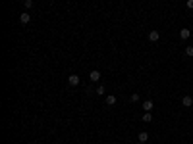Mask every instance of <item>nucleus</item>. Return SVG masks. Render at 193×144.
<instances>
[{
    "label": "nucleus",
    "instance_id": "2eb2a0df",
    "mask_svg": "<svg viewBox=\"0 0 193 144\" xmlns=\"http://www.w3.org/2000/svg\"><path fill=\"white\" fill-rule=\"evenodd\" d=\"M186 6L189 8V10H193V0H187V2H186Z\"/></svg>",
    "mask_w": 193,
    "mask_h": 144
},
{
    "label": "nucleus",
    "instance_id": "0eeeda50",
    "mask_svg": "<svg viewBox=\"0 0 193 144\" xmlns=\"http://www.w3.org/2000/svg\"><path fill=\"white\" fill-rule=\"evenodd\" d=\"M153 108H155L153 100H145L143 102V110H145V112H153Z\"/></svg>",
    "mask_w": 193,
    "mask_h": 144
},
{
    "label": "nucleus",
    "instance_id": "f8f14e48",
    "mask_svg": "<svg viewBox=\"0 0 193 144\" xmlns=\"http://www.w3.org/2000/svg\"><path fill=\"white\" fill-rule=\"evenodd\" d=\"M129 100H131V102H139V100H141V96H139L137 92H133V94L129 96Z\"/></svg>",
    "mask_w": 193,
    "mask_h": 144
},
{
    "label": "nucleus",
    "instance_id": "9d476101",
    "mask_svg": "<svg viewBox=\"0 0 193 144\" xmlns=\"http://www.w3.org/2000/svg\"><path fill=\"white\" fill-rule=\"evenodd\" d=\"M143 121H145V123H151V121H153V115H151V112H145V115H143Z\"/></svg>",
    "mask_w": 193,
    "mask_h": 144
},
{
    "label": "nucleus",
    "instance_id": "423d86ee",
    "mask_svg": "<svg viewBox=\"0 0 193 144\" xmlns=\"http://www.w3.org/2000/svg\"><path fill=\"white\" fill-rule=\"evenodd\" d=\"M89 79H91L93 83H97V81L101 79V71H97V69H93V71L89 73Z\"/></svg>",
    "mask_w": 193,
    "mask_h": 144
},
{
    "label": "nucleus",
    "instance_id": "20e7f679",
    "mask_svg": "<svg viewBox=\"0 0 193 144\" xmlns=\"http://www.w3.org/2000/svg\"><path fill=\"white\" fill-rule=\"evenodd\" d=\"M182 106H183V108H191V106H193V98L189 96V94L182 98Z\"/></svg>",
    "mask_w": 193,
    "mask_h": 144
},
{
    "label": "nucleus",
    "instance_id": "4468645a",
    "mask_svg": "<svg viewBox=\"0 0 193 144\" xmlns=\"http://www.w3.org/2000/svg\"><path fill=\"white\" fill-rule=\"evenodd\" d=\"M186 56H189V58L193 56V46H187L186 48Z\"/></svg>",
    "mask_w": 193,
    "mask_h": 144
},
{
    "label": "nucleus",
    "instance_id": "f257e3e1",
    "mask_svg": "<svg viewBox=\"0 0 193 144\" xmlns=\"http://www.w3.org/2000/svg\"><path fill=\"white\" fill-rule=\"evenodd\" d=\"M81 83V79H79V75H75V73H72V75L68 77V85L70 86H77Z\"/></svg>",
    "mask_w": 193,
    "mask_h": 144
},
{
    "label": "nucleus",
    "instance_id": "1a4fd4ad",
    "mask_svg": "<svg viewBox=\"0 0 193 144\" xmlns=\"http://www.w3.org/2000/svg\"><path fill=\"white\" fill-rule=\"evenodd\" d=\"M137 138H139V142H147V138H149V133H147V131H141V133L137 134Z\"/></svg>",
    "mask_w": 193,
    "mask_h": 144
},
{
    "label": "nucleus",
    "instance_id": "7ed1b4c3",
    "mask_svg": "<svg viewBox=\"0 0 193 144\" xmlns=\"http://www.w3.org/2000/svg\"><path fill=\"white\" fill-rule=\"evenodd\" d=\"M189 37H191V31L187 27H182V31H180V39H182V40H187Z\"/></svg>",
    "mask_w": 193,
    "mask_h": 144
},
{
    "label": "nucleus",
    "instance_id": "f3484780",
    "mask_svg": "<svg viewBox=\"0 0 193 144\" xmlns=\"http://www.w3.org/2000/svg\"><path fill=\"white\" fill-rule=\"evenodd\" d=\"M33 144H37V142H33Z\"/></svg>",
    "mask_w": 193,
    "mask_h": 144
},
{
    "label": "nucleus",
    "instance_id": "dca6fc26",
    "mask_svg": "<svg viewBox=\"0 0 193 144\" xmlns=\"http://www.w3.org/2000/svg\"><path fill=\"white\" fill-rule=\"evenodd\" d=\"M137 144H143V142H137Z\"/></svg>",
    "mask_w": 193,
    "mask_h": 144
},
{
    "label": "nucleus",
    "instance_id": "f03ea898",
    "mask_svg": "<svg viewBox=\"0 0 193 144\" xmlns=\"http://www.w3.org/2000/svg\"><path fill=\"white\" fill-rule=\"evenodd\" d=\"M19 21H21L23 25H27V23L31 21V14H29V12H21V15H19Z\"/></svg>",
    "mask_w": 193,
    "mask_h": 144
},
{
    "label": "nucleus",
    "instance_id": "39448f33",
    "mask_svg": "<svg viewBox=\"0 0 193 144\" xmlns=\"http://www.w3.org/2000/svg\"><path fill=\"white\" fill-rule=\"evenodd\" d=\"M158 39H160V33L158 31H151L149 33V40L151 42H158Z\"/></svg>",
    "mask_w": 193,
    "mask_h": 144
},
{
    "label": "nucleus",
    "instance_id": "6e6552de",
    "mask_svg": "<svg viewBox=\"0 0 193 144\" xmlns=\"http://www.w3.org/2000/svg\"><path fill=\"white\" fill-rule=\"evenodd\" d=\"M104 102H106V106H114V104H116V96H114V94H108Z\"/></svg>",
    "mask_w": 193,
    "mask_h": 144
},
{
    "label": "nucleus",
    "instance_id": "ddd939ff",
    "mask_svg": "<svg viewBox=\"0 0 193 144\" xmlns=\"http://www.w3.org/2000/svg\"><path fill=\"white\" fill-rule=\"evenodd\" d=\"M23 6H25V10H31L33 8V0H23Z\"/></svg>",
    "mask_w": 193,
    "mask_h": 144
},
{
    "label": "nucleus",
    "instance_id": "9b49d317",
    "mask_svg": "<svg viewBox=\"0 0 193 144\" xmlns=\"http://www.w3.org/2000/svg\"><path fill=\"white\" fill-rule=\"evenodd\" d=\"M95 92L98 94V96H104V86H102V85H98L97 88H95Z\"/></svg>",
    "mask_w": 193,
    "mask_h": 144
}]
</instances>
